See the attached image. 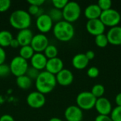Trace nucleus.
I'll return each instance as SVG.
<instances>
[{
  "label": "nucleus",
  "mask_w": 121,
  "mask_h": 121,
  "mask_svg": "<svg viewBox=\"0 0 121 121\" xmlns=\"http://www.w3.org/2000/svg\"><path fill=\"white\" fill-rule=\"evenodd\" d=\"M97 4L102 11H106L111 9L112 1L111 0H99Z\"/></svg>",
  "instance_id": "31"
},
{
  "label": "nucleus",
  "mask_w": 121,
  "mask_h": 121,
  "mask_svg": "<svg viewBox=\"0 0 121 121\" xmlns=\"http://www.w3.org/2000/svg\"><path fill=\"white\" fill-rule=\"evenodd\" d=\"M32 18L28 12L23 9L13 11L9 16V23L18 30L28 28L31 25Z\"/></svg>",
  "instance_id": "3"
},
{
  "label": "nucleus",
  "mask_w": 121,
  "mask_h": 121,
  "mask_svg": "<svg viewBox=\"0 0 121 121\" xmlns=\"http://www.w3.org/2000/svg\"><path fill=\"white\" fill-rule=\"evenodd\" d=\"M64 116L67 121H82L83 111L77 106L72 105L65 109Z\"/></svg>",
  "instance_id": "13"
},
{
  "label": "nucleus",
  "mask_w": 121,
  "mask_h": 121,
  "mask_svg": "<svg viewBox=\"0 0 121 121\" xmlns=\"http://www.w3.org/2000/svg\"><path fill=\"white\" fill-rule=\"evenodd\" d=\"M111 118L113 121H121V106H116L113 108Z\"/></svg>",
  "instance_id": "30"
},
{
  "label": "nucleus",
  "mask_w": 121,
  "mask_h": 121,
  "mask_svg": "<svg viewBox=\"0 0 121 121\" xmlns=\"http://www.w3.org/2000/svg\"><path fill=\"white\" fill-rule=\"evenodd\" d=\"M94 121H113L111 116H105V115H98Z\"/></svg>",
  "instance_id": "36"
},
{
  "label": "nucleus",
  "mask_w": 121,
  "mask_h": 121,
  "mask_svg": "<svg viewBox=\"0 0 121 121\" xmlns=\"http://www.w3.org/2000/svg\"><path fill=\"white\" fill-rule=\"evenodd\" d=\"M52 32L57 40L61 42H68L74 38L75 30L72 23L62 20L55 23Z\"/></svg>",
  "instance_id": "2"
},
{
  "label": "nucleus",
  "mask_w": 121,
  "mask_h": 121,
  "mask_svg": "<svg viewBox=\"0 0 121 121\" xmlns=\"http://www.w3.org/2000/svg\"><path fill=\"white\" fill-rule=\"evenodd\" d=\"M34 53L35 51L33 50V49L30 45L22 46L19 50V56L26 60H30L33 55H34Z\"/></svg>",
  "instance_id": "23"
},
{
  "label": "nucleus",
  "mask_w": 121,
  "mask_h": 121,
  "mask_svg": "<svg viewBox=\"0 0 121 121\" xmlns=\"http://www.w3.org/2000/svg\"><path fill=\"white\" fill-rule=\"evenodd\" d=\"M43 9L40 8V7H38V6H34V5H30L28 9V13L31 16H35L36 18L40 16V15L43 14L44 13L43 12Z\"/></svg>",
  "instance_id": "28"
},
{
  "label": "nucleus",
  "mask_w": 121,
  "mask_h": 121,
  "mask_svg": "<svg viewBox=\"0 0 121 121\" xmlns=\"http://www.w3.org/2000/svg\"><path fill=\"white\" fill-rule=\"evenodd\" d=\"M96 99H97L91 94V91H82L76 98L77 106L82 111L91 110L95 106Z\"/></svg>",
  "instance_id": "5"
},
{
  "label": "nucleus",
  "mask_w": 121,
  "mask_h": 121,
  "mask_svg": "<svg viewBox=\"0 0 121 121\" xmlns=\"http://www.w3.org/2000/svg\"><path fill=\"white\" fill-rule=\"evenodd\" d=\"M33 33L29 28L21 30L18 32L16 35V40H18L21 47L30 45L31 40L33 38Z\"/></svg>",
  "instance_id": "18"
},
{
  "label": "nucleus",
  "mask_w": 121,
  "mask_h": 121,
  "mask_svg": "<svg viewBox=\"0 0 121 121\" xmlns=\"http://www.w3.org/2000/svg\"><path fill=\"white\" fill-rule=\"evenodd\" d=\"M115 101H116V104H117V106H121V92L118 93L116 96Z\"/></svg>",
  "instance_id": "42"
},
{
  "label": "nucleus",
  "mask_w": 121,
  "mask_h": 121,
  "mask_svg": "<svg viewBox=\"0 0 121 121\" xmlns=\"http://www.w3.org/2000/svg\"><path fill=\"white\" fill-rule=\"evenodd\" d=\"M95 43L99 48H105L108 44V40L106 36V34H101L95 36Z\"/></svg>",
  "instance_id": "27"
},
{
  "label": "nucleus",
  "mask_w": 121,
  "mask_h": 121,
  "mask_svg": "<svg viewBox=\"0 0 121 121\" xmlns=\"http://www.w3.org/2000/svg\"><path fill=\"white\" fill-rule=\"evenodd\" d=\"M89 62V60L86 57L85 53H78L75 55L72 60V64L77 69H85L88 66Z\"/></svg>",
  "instance_id": "19"
},
{
  "label": "nucleus",
  "mask_w": 121,
  "mask_h": 121,
  "mask_svg": "<svg viewBox=\"0 0 121 121\" xmlns=\"http://www.w3.org/2000/svg\"><path fill=\"white\" fill-rule=\"evenodd\" d=\"M11 4V2L10 0H0V12L3 13L9 10Z\"/></svg>",
  "instance_id": "34"
},
{
  "label": "nucleus",
  "mask_w": 121,
  "mask_h": 121,
  "mask_svg": "<svg viewBox=\"0 0 121 121\" xmlns=\"http://www.w3.org/2000/svg\"><path fill=\"white\" fill-rule=\"evenodd\" d=\"M48 16L51 18L52 21L55 23H57L60 21H62L63 18V16H62V11L55 9V8H52L51 9H50V11L48 13Z\"/></svg>",
  "instance_id": "24"
},
{
  "label": "nucleus",
  "mask_w": 121,
  "mask_h": 121,
  "mask_svg": "<svg viewBox=\"0 0 121 121\" xmlns=\"http://www.w3.org/2000/svg\"><path fill=\"white\" fill-rule=\"evenodd\" d=\"M62 11L63 19L71 23L79 19L82 12L80 5L77 2L73 1H68Z\"/></svg>",
  "instance_id": "4"
},
{
  "label": "nucleus",
  "mask_w": 121,
  "mask_h": 121,
  "mask_svg": "<svg viewBox=\"0 0 121 121\" xmlns=\"http://www.w3.org/2000/svg\"><path fill=\"white\" fill-rule=\"evenodd\" d=\"M57 84L55 75L45 70L40 72L38 77L35 80L37 91L44 95L52 92L55 88Z\"/></svg>",
  "instance_id": "1"
},
{
  "label": "nucleus",
  "mask_w": 121,
  "mask_h": 121,
  "mask_svg": "<svg viewBox=\"0 0 121 121\" xmlns=\"http://www.w3.org/2000/svg\"><path fill=\"white\" fill-rule=\"evenodd\" d=\"M9 67L11 73L16 77L25 75L28 68L29 67L27 60L22 58L19 55L15 56L11 60Z\"/></svg>",
  "instance_id": "6"
},
{
  "label": "nucleus",
  "mask_w": 121,
  "mask_h": 121,
  "mask_svg": "<svg viewBox=\"0 0 121 121\" xmlns=\"http://www.w3.org/2000/svg\"><path fill=\"white\" fill-rule=\"evenodd\" d=\"M86 30L92 35L96 36L104 33L106 26L99 18L88 20L86 24Z\"/></svg>",
  "instance_id": "11"
},
{
  "label": "nucleus",
  "mask_w": 121,
  "mask_h": 121,
  "mask_svg": "<svg viewBox=\"0 0 121 121\" xmlns=\"http://www.w3.org/2000/svg\"><path fill=\"white\" fill-rule=\"evenodd\" d=\"M32 82L33 81L26 74L16 77V83L17 86L20 89L24 90L29 89L32 85Z\"/></svg>",
  "instance_id": "22"
},
{
  "label": "nucleus",
  "mask_w": 121,
  "mask_h": 121,
  "mask_svg": "<svg viewBox=\"0 0 121 121\" xmlns=\"http://www.w3.org/2000/svg\"><path fill=\"white\" fill-rule=\"evenodd\" d=\"M99 19L105 26H110L112 28L119 24L121 16L117 10L111 8L106 11H102Z\"/></svg>",
  "instance_id": "7"
},
{
  "label": "nucleus",
  "mask_w": 121,
  "mask_h": 121,
  "mask_svg": "<svg viewBox=\"0 0 121 121\" xmlns=\"http://www.w3.org/2000/svg\"><path fill=\"white\" fill-rule=\"evenodd\" d=\"M87 75L90 78H96L99 75V69L96 67H91L87 70Z\"/></svg>",
  "instance_id": "35"
},
{
  "label": "nucleus",
  "mask_w": 121,
  "mask_h": 121,
  "mask_svg": "<svg viewBox=\"0 0 121 121\" xmlns=\"http://www.w3.org/2000/svg\"><path fill=\"white\" fill-rule=\"evenodd\" d=\"M10 46L13 48H17L18 47L20 46L18 40H16V38H13V40H11V43H10Z\"/></svg>",
  "instance_id": "41"
},
{
  "label": "nucleus",
  "mask_w": 121,
  "mask_h": 121,
  "mask_svg": "<svg viewBox=\"0 0 121 121\" xmlns=\"http://www.w3.org/2000/svg\"><path fill=\"white\" fill-rule=\"evenodd\" d=\"M102 10L97 4H92L87 6L84 10V16L88 20L99 18Z\"/></svg>",
  "instance_id": "20"
},
{
  "label": "nucleus",
  "mask_w": 121,
  "mask_h": 121,
  "mask_svg": "<svg viewBox=\"0 0 121 121\" xmlns=\"http://www.w3.org/2000/svg\"><path fill=\"white\" fill-rule=\"evenodd\" d=\"M94 107L99 115L109 116L113 110L111 101L104 96L96 99Z\"/></svg>",
  "instance_id": "12"
},
{
  "label": "nucleus",
  "mask_w": 121,
  "mask_h": 121,
  "mask_svg": "<svg viewBox=\"0 0 121 121\" xmlns=\"http://www.w3.org/2000/svg\"><path fill=\"white\" fill-rule=\"evenodd\" d=\"M63 69H64V62L62 60V59H60V57H56L55 58L48 60V62L45 67V71L54 75H56Z\"/></svg>",
  "instance_id": "15"
},
{
  "label": "nucleus",
  "mask_w": 121,
  "mask_h": 121,
  "mask_svg": "<svg viewBox=\"0 0 121 121\" xmlns=\"http://www.w3.org/2000/svg\"><path fill=\"white\" fill-rule=\"evenodd\" d=\"M91 92L96 99L103 97L105 93V87L104 85L101 84H96L93 86V87L91 88Z\"/></svg>",
  "instance_id": "26"
},
{
  "label": "nucleus",
  "mask_w": 121,
  "mask_h": 121,
  "mask_svg": "<svg viewBox=\"0 0 121 121\" xmlns=\"http://www.w3.org/2000/svg\"><path fill=\"white\" fill-rule=\"evenodd\" d=\"M57 83L62 86L70 85L74 81V74L71 70L64 68L55 75Z\"/></svg>",
  "instance_id": "14"
},
{
  "label": "nucleus",
  "mask_w": 121,
  "mask_h": 121,
  "mask_svg": "<svg viewBox=\"0 0 121 121\" xmlns=\"http://www.w3.org/2000/svg\"><path fill=\"white\" fill-rule=\"evenodd\" d=\"M6 58V53L4 49L0 47V65H2L5 62Z\"/></svg>",
  "instance_id": "38"
},
{
  "label": "nucleus",
  "mask_w": 121,
  "mask_h": 121,
  "mask_svg": "<svg viewBox=\"0 0 121 121\" xmlns=\"http://www.w3.org/2000/svg\"><path fill=\"white\" fill-rule=\"evenodd\" d=\"M35 26L40 33L45 34L52 30L53 21L48 13H43L36 18Z\"/></svg>",
  "instance_id": "9"
},
{
  "label": "nucleus",
  "mask_w": 121,
  "mask_h": 121,
  "mask_svg": "<svg viewBox=\"0 0 121 121\" xmlns=\"http://www.w3.org/2000/svg\"><path fill=\"white\" fill-rule=\"evenodd\" d=\"M13 35L9 30H3L0 31V47L6 48L10 46V43L13 40Z\"/></svg>",
  "instance_id": "21"
},
{
  "label": "nucleus",
  "mask_w": 121,
  "mask_h": 121,
  "mask_svg": "<svg viewBox=\"0 0 121 121\" xmlns=\"http://www.w3.org/2000/svg\"><path fill=\"white\" fill-rule=\"evenodd\" d=\"M48 121H62V119L57 118V117H54V118H51Z\"/></svg>",
  "instance_id": "43"
},
{
  "label": "nucleus",
  "mask_w": 121,
  "mask_h": 121,
  "mask_svg": "<svg viewBox=\"0 0 121 121\" xmlns=\"http://www.w3.org/2000/svg\"><path fill=\"white\" fill-rule=\"evenodd\" d=\"M10 74H11V69H10L9 65L5 63L0 65V77H7Z\"/></svg>",
  "instance_id": "32"
},
{
  "label": "nucleus",
  "mask_w": 121,
  "mask_h": 121,
  "mask_svg": "<svg viewBox=\"0 0 121 121\" xmlns=\"http://www.w3.org/2000/svg\"><path fill=\"white\" fill-rule=\"evenodd\" d=\"M45 102L46 99L45 95L37 91L30 92L26 97V103L32 108H40L44 106Z\"/></svg>",
  "instance_id": "8"
},
{
  "label": "nucleus",
  "mask_w": 121,
  "mask_h": 121,
  "mask_svg": "<svg viewBox=\"0 0 121 121\" xmlns=\"http://www.w3.org/2000/svg\"><path fill=\"white\" fill-rule=\"evenodd\" d=\"M40 71L36 69L35 68L33 67H29L27 69V72L26 73V75L27 77H28L32 81L33 80H35L37 79V77H38L39 74H40Z\"/></svg>",
  "instance_id": "29"
},
{
  "label": "nucleus",
  "mask_w": 121,
  "mask_h": 121,
  "mask_svg": "<svg viewBox=\"0 0 121 121\" xmlns=\"http://www.w3.org/2000/svg\"><path fill=\"white\" fill-rule=\"evenodd\" d=\"M30 60L31 67L35 68L40 72L45 69L48 62V59L43 52H35Z\"/></svg>",
  "instance_id": "16"
},
{
  "label": "nucleus",
  "mask_w": 121,
  "mask_h": 121,
  "mask_svg": "<svg viewBox=\"0 0 121 121\" xmlns=\"http://www.w3.org/2000/svg\"><path fill=\"white\" fill-rule=\"evenodd\" d=\"M85 55H86V57L88 58L89 60H93L94 58V57H95V53L92 50H88V51H86V52L85 53Z\"/></svg>",
  "instance_id": "40"
},
{
  "label": "nucleus",
  "mask_w": 121,
  "mask_h": 121,
  "mask_svg": "<svg viewBox=\"0 0 121 121\" xmlns=\"http://www.w3.org/2000/svg\"><path fill=\"white\" fill-rule=\"evenodd\" d=\"M68 1H69L67 0H52V4L54 8L60 9V10H62L65 8V6L67 5Z\"/></svg>",
  "instance_id": "33"
},
{
  "label": "nucleus",
  "mask_w": 121,
  "mask_h": 121,
  "mask_svg": "<svg viewBox=\"0 0 121 121\" xmlns=\"http://www.w3.org/2000/svg\"><path fill=\"white\" fill-rule=\"evenodd\" d=\"M27 2L30 5H34L40 7V6H42L45 3V0H28Z\"/></svg>",
  "instance_id": "37"
},
{
  "label": "nucleus",
  "mask_w": 121,
  "mask_h": 121,
  "mask_svg": "<svg viewBox=\"0 0 121 121\" xmlns=\"http://www.w3.org/2000/svg\"><path fill=\"white\" fill-rule=\"evenodd\" d=\"M0 121H15L14 118L9 114H4L0 117Z\"/></svg>",
  "instance_id": "39"
},
{
  "label": "nucleus",
  "mask_w": 121,
  "mask_h": 121,
  "mask_svg": "<svg viewBox=\"0 0 121 121\" xmlns=\"http://www.w3.org/2000/svg\"><path fill=\"white\" fill-rule=\"evenodd\" d=\"M43 54L45 55V56L47 57L48 60L55 58V57H57L58 50H57V47L55 45L49 44L48 46L44 50Z\"/></svg>",
  "instance_id": "25"
},
{
  "label": "nucleus",
  "mask_w": 121,
  "mask_h": 121,
  "mask_svg": "<svg viewBox=\"0 0 121 121\" xmlns=\"http://www.w3.org/2000/svg\"><path fill=\"white\" fill-rule=\"evenodd\" d=\"M108 43L114 45H121V26H116L111 28L106 33Z\"/></svg>",
  "instance_id": "17"
},
{
  "label": "nucleus",
  "mask_w": 121,
  "mask_h": 121,
  "mask_svg": "<svg viewBox=\"0 0 121 121\" xmlns=\"http://www.w3.org/2000/svg\"><path fill=\"white\" fill-rule=\"evenodd\" d=\"M49 45L48 37L43 33H38L33 35L30 43V46L35 52H43Z\"/></svg>",
  "instance_id": "10"
}]
</instances>
